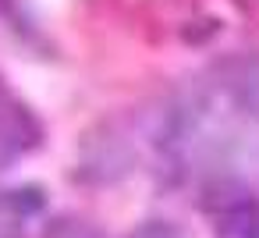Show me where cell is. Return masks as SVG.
<instances>
[{"label":"cell","mask_w":259,"mask_h":238,"mask_svg":"<svg viewBox=\"0 0 259 238\" xmlns=\"http://www.w3.org/2000/svg\"><path fill=\"white\" fill-rule=\"evenodd\" d=\"M8 224H0V238H18V231H4Z\"/></svg>","instance_id":"52a82bcc"},{"label":"cell","mask_w":259,"mask_h":238,"mask_svg":"<svg viewBox=\"0 0 259 238\" xmlns=\"http://www.w3.org/2000/svg\"><path fill=\"white\" fill-rule=\"evenodd\" d=\"M217 238H259V203L245 199L217 217Z\"/></svg>","instance_id":"3957f363"},{"label":"cell","mask_w":259,"mask_h":238,"mask_svg":"<svg viewBox=\"0 0 259 238\" xmlns=\"http://www.w3.org/2000/svg\"><path fill=\"white\" fill-rule=\"evenodd\" d=\"M78 156H82L78 164H82L85 181H117L132 171V146L114 132L100 135V128H96L89 135H82V153Z\"/></svg>","instance_id":"6da1fadb"},{"label":"cell","mask_w":259,"mask_h":238,"mask_svg":"<svg viewBox=\"0 0 259 238\" xmlns=\"http://www.w3.org/2000/svg\"><path fill=\"white\" fill-rule=\"evenodd\" d=\"M43 238H100L96 231H89L85 224H78V220H71V217H61V220H54V224H47V231H43Z\"/></svg>","instance_id":"8992f818"},{"label":"cell","mask_w":259,"mask_h":238,"mask_svg":"<svg viewBox=\"0 0 259 238\" xmlns=\"http://www.w3.org/2000/svg\"><path fill=\"white\" fill-rule=\"evenodd\" d=\"M47 203L43 188L39 185H18V188H8L0 192V210H8L15 217H29V213H39Z\"/></svg>","instance_id":"277c9868"},{"label":"cell","mask_w":259,"mask_h":238,"mask_svg":"<svg viewBox=\"0 0 259 238\" xmlns=\"http://www.w3.org/2000/svg\"><path fill=\"white\" fill-rule=\"evenodd\" d=\"M39 142H43L39 117L25 103L0 96V171H4L8 164H15L18 156L32 153Z\"/></svg>","instance_id":"7a4b0ae2"},{"label":"cell","mask_w":259,"mask_h":238,"mask_svg":"<svg viewBox=\"0 0 259 238\" xmlns=\"http://www.w3.org/2000/svg\"><path fill=\"white\" fill-rule=\"evenodd\" d=\"M124 238H181V231L170 224V220H160V217H153V220H142V224H135Z\"/></svg>","instance_id":"5b68a950"}]
</instances>
